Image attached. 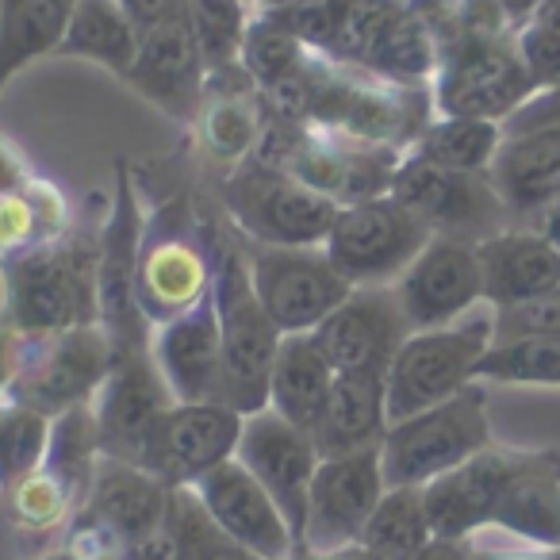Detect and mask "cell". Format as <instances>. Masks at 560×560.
Segmentation results:
<instances>
[{
	"instance_id": "1",
	"label": "cell",
	"mask_w": 560,
	"mask_h": 560,
	"mask_svg": "<svg viewBox=\"0 0 560 560\" xmlns=\"http://www.w3.org/2000/svg\"><path fill=\"white\" fill-rule=\"evenodd\" d=\"M211 300L219 315V346H223V373H219V404L238 415L269 407V376L280 350L277 323L265 315L261 300L249 280L246 246L226 231H211Z\"/></svg>"
},
{
	"instance_id": "2",
	"label": "cell",
	"mask_w": 560,
	"mask_h": 560,
	"mask_svg": "<svg viewBox=\"0 0 560 560\" xmlns=\"http://www.w3.org/2000/svg\"><path fill=\"white\" fill-rule=\"evenodd\" d=\"M96 261L101 238L39 242L12 257H0L4 272V315L16 335L50 338L81 323H96Z\"/></svg>"
},
{
	"instance_id": "3",
	"label": "cell",
	"mask_w": 560,
	"mask_h": 560,
	"mask_svg": "<svg viewBox=\"0 0 560 560\" xmlns=\"http://www.w3.org/2000/svg\"><path fill=\"white\" fill-rule=\"evenodd\" d=\"M219 200L234 234L254 246H323L342 208L300 177L257 158L231 165L219 185Z\"/></svg>"
},
{
	"instance_id": "4",
	"label": "cell",
	"mask_w": 560,
	"mask_h": 560,
	"mask_svg": "<svg viewBox=\"0 0 560 560\" xmlns=\"http://www.w3.org/2000/svg\"><path fill=\"white\" fill-rule=\"evenodd\" d=\"M495 346V307L480 304L465 319L434 330H411L388 365V419L399 422L438 407L476 384L483 353Z\"/></svg>"
},
{
	"instance_id": "5",
	"label": "cell",
	"mask_w": 560,
	"mask_h": 560,
	"mask_svg": "<svg viewBox=\"0 0 560 560\" xmlns=\"http://www.w3.org/2000/svg\"><path fill=\"white\" fill-rule=\"evenodd\" d=\"M495 442L488 419V392L468 384L453 399L392 422L381 442V465L388 488H427Z\"/></svg>"
},
{
	"instance_id": "6",
	"label": "cell",
	"mask_w": 560,
	"mask_h": 560,
	"mask_svg": "<svg viewBox=\"0 0 560 560\" xmlns=\"http://www.w3.org/2000/svg\"><path fill=\"white\" fill-rule=\"evenodd\" d=\"M142 231H147V219L139 208L131 165L116 162V192L101 226V261H96V323L112 342V361L150 353L154 327L139 307Z\"/></svg>"
},
{
	"instance_id": "7",
	"label": "cell",
	"mask_w": 560,
	"mask_h": 560,
	"mask_svg": "<svg viewBox=\"0 0 560 560\" xmlns=\"http://www.w3.org/2000/svg\"><path fill=\"white\" fill-rule=\"evenodd\" d=\"M434 112L438 116H468V119H495L534 101L541 89L529 78L526 62L518 55L514 35H457L442 47V62L434 73Z\"/></svg>"
},
{
	"instance_id": "8",
	"label": "cell",
	"mask_w": 560,
	"mask_h": 560,
	"mask_svg": "<svg viewBox=\"0 0 560 560\" xmlns=\"http://www.w3.org/2000/svg\"><path fill=\"white\" fill-rule=\"evenodd\" d=\"M430 238V226L388 192L338 208L323 249L353 289H381L404 277Z\"/></svg>"
},
{
	"instance_id": "9",
	"label": "cell",
	"mask_w": 560,
	"mask_h": 560,
	"mask_svg": "<svg viewBox=\"0 0 560 560\" xmlns=\"http://www.w3.org/2000/svg\"><path fill=\"white\" fill-rule=\"evenodd\" d=\"M112 373V342L101 323H81L50 338H24V358L9 396L43 415H62L96 399Z\"/></svg>"
},
{
	"instance_id": "10",
	"label": "cell",
	"mask_w": 560,
	"mask_h": 560,
	"mask_svg": "<svg viewBox=\"0 0 560 560\" xmlns=\"http://www.w3.org/2000/svg\"><path fill=\"white\" fill-rule=\"evenodd\" d=\"M242 246L257 300L280 335H312L353 292L323 246H254L246 238Z\"/></svg>"
},
{
	"instance_id": "11",
	"label": "cell",
	"mask_w": 560,
	"mask_h": 560,
	"mask_svg": "<svg viewBox=\"0 0 560 560\" xmlns=\"http://www.w3.org/2000/svg\"><path fill=\"white\" fill-rule=\"evenodd\" d=\"M392 196L404 208H411L430 226V234H442V238H460L476 246V242L514 226L488 173L442 170L411 150L399 162Z\"/></svg>"
},
{
	"instance_id": "12",
	"label": "cell",
	"mask_w": 560,
	"mask_h": 560,
	"mask_svg": "<svg viewBox=\"0 0 560 560\" xmlns=\"http://www.w3.org/2000/svg\"><path fill=\"white\" fill-rule=\"evenodd\" d=\"M384 491H388V480H384L381 445L323 457L312 476V491H307V522L300 549L327 557L342 545L361 541Z\"/></svg>"
},
{
	"instance_id": "13",
	"label": "cell",
	"mask_w": 560,
	"mask_h": 560,
	"mask_svg": "<svg viewBox=\"0 0 560 560\" xmlns=\"http://www.w3.org/2000/svg\"><path fill=\"white\" fill-rule=\"evenodd\" d=\"M242 434V415L219 399L173 404L154 422L139 465L154 472L165 488H192L211 468L234 460Z\"/></svg>"
},
{
	"instance_id": "14",
	"label": "cell",
	"mask_w": 560,
	"mask_h": 560,
	"mask_svg": "<svg viewBox=\"0 0 560 560\" xmlns=\"http://www.w3.org/2000/svg\"><path fill=\"white\" fill-rule=\"evenodd\" d=\"M234 460L246 465L249 476L269 491L300 541L307 522V491H312V476L323 460L315 438L292 427L289 419H280L272 407H261L254 415H242Z\"/></svg>"
},
{
	"instance_id": "15",
	"label": "cell",
	"mask_w": 560,
	"mask_h": 560,
	"mask_svg": "<svg viewBox=\"0 0 560 560\" xmlns=\"http://www.w3.org/2000/svg\"><path fill=\"white\" fill-rule=\"evenodd\" d=\"M392 289L411 330H434L465 319L483 304V269L476 246L434 234Z\"/></svg>"
},
{
	"instance_id": "16",
	"label": "cell",
	"mask_w": 560,
	"mask_h": 560,
	"mask_svg": "<svg viewBox=\"0 0 560 560\" xmlns=\"http://www.w3.org/2000/svg\"><path fill=\"white\" fill-rule=\"evenodd\" d=\"M312 335L335 373L388 376V365L411 335V323L399 307L396 289L381 284V289H353Z\"/></svg>"
},
{
	"instance_id": "17",
	"label": "cell",
	"mask_w": 560,
	"mask_h": 560,
	"mask_svg": "<svg viewBox=\"0 0 560 560\" xmlns=\"http://www.w3.org/2000/svg\"><path fill=\"white\" fill-rule=\"evenodd\" d=\"M127 81L173 124L200 119L208 62H203V50L188 24V12H177L173 20H162L158 27L139 35V55H135Z\"/></svg>"
},
{
	"instance_id": "18",
	"label": "cell",
	"mask_w": 560,
	"mask_h": 560,
	"mask_svg": "<svg viewBox=\"0 0 560 560\" xmlns=\"http://www.w3.org/2000/svg\"><path fill=\"white\" fill-rule=\"evenodd\" d=\"M211 296V254L208 242L192 231L165 226L162 219L142 231L139 249V307L150 327L192 312Z\"/></svg>"
},
{
	"instance_id": "19",
	"label": "cell",
	"mask_w": 560,
	"mask_h": 560,
	"mask_svg": "<svg viewBox=\"0 0 560 560\" xmlns=\"http://www.w3.org/2000/svg\"><path fill=\"white\" fill-rule=\"evenodd\" d=\"M192 491L200 495L211 522L238 549L254 552L261 560H292L300 552V541L292 534L284 511L272 503L269 491L238 460H226V465L211 468L203 480L192 483Z\"/></svg>"
},
{
	"instance_id": "20",
	"label": "cell",
	"mask_w": 560,
	"mask_h": 560,
	"mask_svg": "<svg viewBox=\"0 0 560 560\" xmlns=\"http://www.w3.org/2000/svg\"><path fill=\"white\" fill-rule=\"evenodd\" d=\"M511 223L534 226L560 196V124L503 119V147L488 170Z\"/></svg>"
},
{
	"instance_id": "21",
	"label": "cell",
	"mask_w": 560,
	"mask_h": 560,
	"mask_svg": "<svg viewBox=\"0 0 560 560\" xmlns=\"http://www.w3.org/2000/svg\"><path fill=\"white\" fill-rule=\"evenodd\" d=\"M173 404H177V399L165 388L162 373H158V365H154V353L112 361L108 381H104V388L96 392V399H93L104 457L135 460V465H139L150 430H154V422L162 419Z\"/></svg>"
},
{
	"instance_id": "22",
	"label": "cell",
	"mask_w": 560,
	"mask_h": 560,
	"mask_svg": "<svg viewBox=\"0 0 560 560\" xmlns=\"http://www.w3.org/2000/svg\"><path fill=\"white\" fill-rule=\"evenodd\" d=\"M522 450L518 445H499L491 442L483 453L465 460L453 472L438 476L422 488L427 499V514L434 537H453V541H472L476 534L491 526V514L503 495L506 480H511L514 465H518Z\"/></svg>"
},
{
	"instance_id": "23",
	"label": "cell",
	"mask_w": 560,
	"mask_h": 560,
	"mask_svg": "<svg viewBox=\"0 0 560 560\" xmlns=\"http://www.w3.org/2000/svg\"><path fill=\"white\" fill-rule=\"evenodd\" d=\"M150 353L162 373L165 388L177 404H203L219 399V373H223V346H219L215 300H203L192 312L162 323L150 335Z\"/></svg>"
},
{
	"instance_id": "24",
	"label": "cell",
	"mask_w": 560,
	"mask_h": 560,
	"mask_svg": "<svg viewBox=\"0 0 560 560\" xmlns=\"http://www.w3.org/2000/svg\"><path fill=\"white\" fill-rule=\"evenodd\" d=\"M483 534H503L529 549H560V453L522 450Z\"/></svg>"
},
{
	"instance_id": "25",
	"label": "cell",
	"mask_w": 560,
	"mask_h": 560,
	"mask_svg": "<svg viewBox=\"0 0 560 560\" xmlns=\"http://www.w3.org/2000/svg\"><path fill=\"white\" fill-rule=\"evenodd\" d=\"M476 257L483 269V304L495 312L560 289V249L537 226H506L476 242Z\"/></svg>"
},
{
	"instance_id": "26",
	"label": "cell",
	"mask_w": 560,
	"mask_h": 560,
	"mask_svg": "<svg viewBox=\"0 0 560 560\" xmlns=\"http://www.w3.org/2000/svg\"><path fill=\"white\" fill-rule=\"evenodd\" d=\"M388 384L381 373H338L327 411L315 427V445L323 457L376 450L388 434Z\"/></svg>"
},
{
	"instance_id": "27",
	"label": "cell",
	"mask_w": 560,
	"mask_h": 560,
	"mask_svg": "<svg viewBox=\"0 0 560 560\" xmlns=\"http://www.w3.org/2000/svg\"><path fill=\"white\" fill-rule=\"evenodd\" d=\"M335 365L319 350L315 335H284L269 376V407L292 427L315 434L335 388Z\"/></svg>"
},
{
	"instance_id": "28",
	"label": "cell",
	"mask_w": 560,
	"mask_h": 560,
	"mask_svg": "<svg viewBox=\"0 0 560 560\" xmlns=\"http://www.w3.org/2000/svg\"><path fill=\"white\" fill-rule=\"evenodd\" d=\"M85 503L127 541V537L162 526L165 506H170V488L135 460L104 457Z\"/></svg>"
},
{
	"instance_id": "29",
	"label": "cell",
	"mask_w": 560,
	"mask_h": 560,
	"mask_svg": "<svg viewBox=\"0 0 560 560\" xmlns=\"http://www.w3.org/2000/svg\"><path fill=\"white\" fill-rule=\"evenodd\" d=\"M73 0H0V93L20 70L58 55Z\"/></svg>"
},
{
	"instance_id": "30",
	"label": "cell",
	"mask_w": 560,
	"mask_h": 560,
	"mask_svg": "<svg viewBox=\"0 0 560 560\" xmlns=\"http://www.w3.org/2000/svg\"><path fill=\"white\" fill-rule=\"evenodd\" d=\"M58 55L85 58L127 78L139 55V27L131 24L119 0H73L70 27H66V43Z\"/></svg>"
},
{
	"instance_id": "31",
	"label": "cell",
	"mask_w": 560,
	"mask_h": 560,
	"mask_svg": "<svg viewBox=\"0 0 560 560\" xmlns=\"http://www.w3.org/2000/svg\"><path fill=\"white\" fill-rule=\"evenodd\" d=\"M438 62H442V39L419 12V4L407 0L404 12L384 32L381 47L369 62V73H381L399 85H434Z\"/></svg>"
},
{
	"instance_id": "32",
	"label": "cell",
	"mask_w": 560,
	"mask_h": 560,
	"mask_svg": "<svg viewBox=\"0 0 560 560\" xmlns=\"http://www.w3.org/2000/svg\"><path fill=\"white\" fill-rule=\"evenodd\" d=\"M503 147V124L468 116H434L411 154L457 173H488Z\"/></svg>"
},
{
	"instance_id": "33",
	"label": "cell",
	"mask_w": 560,
	"mask_h": 560,
	"mask_svg": "<svg viewBox=\"0 0 560 560\" xmlns=\"http://www.w3.org/2000/svg\"><path fill=\"white\" fill-rule=\"evenodd\" d=\"M101 460L104 450H101V430H96L93 404L73 407V411H62L50 419V442H47L43 468L70 488L78 506L89 499V488H93Z\"/></svg>"
},
{
	"instance_id": "34",
	"label": "cell",
	"mask_w": 560,
	"mask_h": 560,
	"mask_svg": "<svg viewBox=\"0 0 560 560\" xmlns=\"http://www.w3.org/2000/svg\"><path fill=\"white\" fill-rule=\"evenodd\" d=\"M430 537H434V526H430L422 488H388L361 541L384 560H411L419 549H427Z\"/></svg>"
},
{
	"instance_id": "35",
	"label": "cell",
	"mask_w": 560,
	"mask_h": 560,
	"mask_svg": "<svg viewBox=\"0 0 560 560\" xmlns=\"http://www.w3.org/2000/svg\"><path fill=\"white\" fill-rule=\"evenodd\" d=\"M307 55L312 50L304 47V39L277 12H254L242 39V66L257 89H272L277 81H284Z\"/></svg>"
},
{
	"instance_id": "36",
	"label": "cell",
	"mask_w": 560,
	"mask_h": 560,
	"mask_svg": "<svg viewBox=\"0 0 560 560\" xmlns=\"http://www.w3.org/2000/svg\"><path fill=\"white\" fill-rule=\"evenodd\" d=\"M185 12L203 50L208 73L242 62V39L254 20L249 0H185Z\"/></svg>"
},
{
	"instance_id": "37",
	"label": "cell",
	"mask_w": 560,
	"mask_h": 560,
	"mask_svg": "<svg viewBox=\"0 0 560 560\" xmlns=\"http://www.w3.org/2000/svg\"><path fill=\"white\" fill-rule=\"evenodd\" d=\"M50 442V415L16 399H0V491H9L43 465Z\"/></svg>"
},
{
	"instance_id": "38",
	"label": "cell",
	"mask_w": 560,
	"mask_h": 560,
	"mask_svg": "<svg viewBox=\"0 0 560 560\" xmlns=\"http://www.w3.org/2000/svg\"><path fill=\"white\" fill-rule=\"evenodd\" d=\"M4 503H9L12 526L24 529V534H55V529L62 534L70 514L78 511V499L70 495V488L43 465L27 472L20 483H12L4 491Z\"/></svg>"
},
{
	"instance_id": "39",
	"label": "cell",
	"mask_w": 560,
	"mask_h": 560,
	"mask_svg": "<svg viewBox=\"0 0 560 560\" xmlns=\"http://www.w3.org/2000/svg\"><path fill=\"white\" fill-rule=\"evenodd\" d=\"M495 342H560V289L499 307Z\"/></svg>"
},
{
	"instance_id": "40",
	"label": "cell",
	"mask_w": 560,
	"mask_h": 560,
	"mask_svg": "<svg viewBox=\"0 0 560 560\" xmlns=\"http://www.w3.org/2000/svg\"><path fill=\"white\" fill-rule=\"evenodd\" d=\"M58 549H66L78 560H116L119 549H124V537H119L93 506L81 503L78 511L70 514V522H66Z\"/></svg>"
},
{
	"instance_id": "41",
	"label": "cell",
	"mask_w": 560,
	"mask_h": 560,
	"mask_svg": "<svg viewBox=\"0 0 560 560\" xmlns=\"http://www.w3.org/2000/svg\"><path fill=\"white\" fill-rule=\"evenodd\" d=\"M116 560H180V541L170 526H154L147 534H135L124 541Z\"/></svg>"
},
{
	"instance_id": "42",
	"label": "cell",
	"mask_w": 560,
	"mask_h": 560,
	"mask_svg": "<svg viewBox=\"0 0 560 560\" xmlns=\"http://www.w3.org/2000/svg\"><path fill=\"white\" fill-rule=\"evenodd\" d=\"M476 560H552L549 549H529L522 541H511L503 534H476L472 541Z\"/></svg>"
},
{
	"instance_id": "43",
	"label": "cell",
	"mask_w": 560,
	"mask_h": 560,
	"mask_svg": "<svg viewBox=\"0 0 560 560\" xmlns=\"http://www.w3.org/2000/svg\"><path fill=\"white\" fill-rule=\"evenodd\" d=\"M127 9V16H131V24L142 32H150V27H158L162 20H173L177 12H185V0H119Z\"/></svg>"
},
{
	"instance_id": "44",
	"label": "cell",
	"mask_w": 560,
	"mask_h": 560,
	"mask_svg": "<svg viewBox=\"0 0 560 560\" xmlns=\"http://www.w3.org/2000/svg\"><path fill=\"white\" fill-rule=\"evenodd\" d=\"M20 358H24V335H16L9 323L0 319V399L9 396L12 381H16Z\"/></svg>"
},
{
	"instance_id": "45",
	"label": "cell",
	"mask_w": 560,
	"mask_h": 560,
	"mask_svg": "<svg viewBox=\"0 0 560 560\" xmlns=\"http://www.w3.org/2000/svg\"><path fill=\"white\" fill-rule=\"evenodd\" d=\"M32 177L35 173L27 170L24 154H20L4 135H0V192H16V188H24Z\"/></svg>"
},
{
	"instance_id": "46",
	"label": "cell",
	"mask_w": 560,
	"mask_h": 560,
	"mask_svg": "<svg viewBox=\"0 0 560 560\" xmlns=\"http://www.w3.org/2000/svg\"><path fill=\"white\" fill-rule=\"evenodd\" d=\"M522 27L534 32V35H541V39L552 43V47H560V0H541L537 12Z\"/></svg>"
},
{
	"instance_id": "47",
	"label": "cell",
	"mask_w": 560,
	"mask_h": 560,
	"mask_svg": "<svg viewBox=\"0 0 560 560\" xmlns=\"http://www.w3.org/2000/svg\"><path fill=\"white\" fill-rule=\"evenodd\" d=\"M411 560H476L472 545L453 541V537H430L427 549H419Z\"/></svg>"
},
{
	"instance_id": "48",
	"label": "cell",
	"mask_w": 560,
	"mask_h": 560,
	"mask_svg": "<svg viewBox=\"0 0 560 560\" xmlns=\"http://www.w3.org/2000/svg\"><path fill=\"white\" fill-rule=\"evenodd\" d=\"M534 226H537V231L545 234V238L552 242V246L560 249V196H557V200L549 203V208L541 211V215H537V223H534Z\"/></svg>"
},
{
	"instance_id": "49",
	"label": "cell",
	"mask_w": 560,
	"mask_h": 560,
	"mask_svg": "<svg viewBox=\"0 0 560 560\" xmlns=\"http://www.w3.org/2000/svg\"><path fill=\"white\" fill-rule=\"evenodd\" d=\"M499 4H503V12L511 16V24L522 27L537 12V4H541V0H499Z\"/></svg>"
},
{
	"instance_id": "50",
	"label": "cell",
	"mask_w": 560,
	"mask_h": 560,
	"mask_svg": "<svg viewBox=\"0 0 560 560\" xmlns=\"http://www.w3.org/2000/svg\"><path fill=\"white\" fill-rule=\"evenodd\" d=\"M327 560H384V557L369 549L365 541H353V545H342V549L327 552Z\"/></svg>"
},
{
	"instance_id": "51",
	"label": "cell",
	"mask_w": 560,
	"mask_h": 560,
	"mask_svg": "<svg viewBox=\"0 0 560 560\" xmlns=\"http://www.w3.org/2000/svg\"><path fill=\"white\" fill-rule=\"evenodd\" d=\"M284 4H292V0H249L254 12H277V9H284Z\"/></svg>"
},
{
	"instance_id": "52",
	"label": "cell",
	"mask_w": 560,
	"mask_h": 560,
	"mask_svg": "<svg viewBox=\"0 0 560 560\" xmlns=\"http://www.w3.org/2000/svg\"><path fill=\"white\" fill-rule=\"evenodd\" d=\"M43 560H78V557H70V552H66V549H55V552H50V557H43Z\"/></svg>"
},
{
	"instance_id": "53",
	"label": "cell",
	"mask_w": 560,
	"mask_h": 560,
	"mask_svg": "<svg viewBox=\"0 0 560 560\" xmlns=\"http://www.w3.org/2000/svg\"><path fill=\"white\" fill-rule=\"evenodd\" d=\"M292 560H327V557H315V552H304V549H300V552H296V557H292Z\"/></svg>"
},
{
	"instance_id": "54",
	"label": "cell",
	"mask_w": 560,
	"mask_h": 560,
	"mask_svg": "<svg viewBox=\"0 0 560 560\" xmlns=\"http://www.w3.org/2000/svg\"><path fill=\"white\" fill-rule=\"evenodd\" d=\"M549 557H552V560H560V549H549Z\"/></svg>"
}]
</instances>
